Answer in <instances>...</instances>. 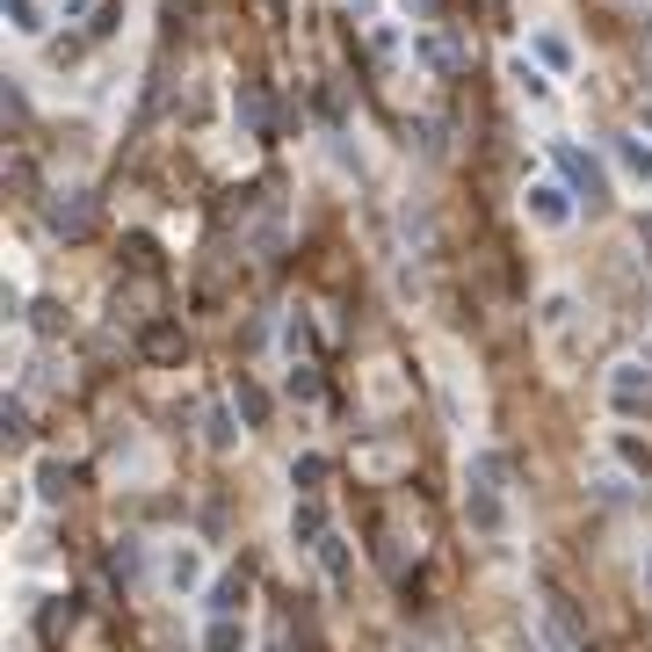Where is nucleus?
Returning a JSON list of instances; mask_svg holds the SVG:
<instances>
[{"mask_svg":"<svg viewBox=\"0 0 652 652\" xmlns=\"http://www.w3.org/2000/svg\"><path fill=\"white\" fill-rule=\"evenodd\" d=\"M464 522L479 536H508V464L493 449H479L464 464Z\"/></svg>","mask_w":652,"mask_h":652,"instance_id":"f257e3e1","label":"nucleus"},{"mask_svg":"<svg viewBox=\"0 0 652 652\" xmlns=\"http://www.w3.org/2000/svg\"><path fill=\"white\" fill-rule=\"evenodd\" d=\"M160 587H167V595H182V601H204L210 558H204V544H196V536H167V544H160Z\"/></svg>","mask_w":652,"mask_h":652,"instance_id":"f03ea898","label":"nucleus"},{"mask_svg":"<svg viewBox=\"0 0 652 652\" xmlns=\"http://www.w3.org/2000/svg\"><path fill=\"white\" fill-rule=\"evenodd\" d=\"M580 326H587V312H580V297H573V291H544V297H536V341H544L558 362L573 356V334H580Z\"/></svg>","mask_w":652,"mask_h":652,"instance_id":"7ed1b4c3","label":"nucleus"},{"mask_svg":"<svg viewBox=\"0 0 652 652\" xmlns=\"http://www.w3.org/2000/svg\"><path fill=\"white\" fill-rule=\"evenodd\" d=\"M551 153H558V174H566V189L580 196L587 210H601V204H609V174H601V160L587 153V145H573V138H558Z\"/></svg>","mask_w":652,"mask_h":652,"instance_id":"20e7f679","label":"nucleus"},{"mask_svg":"<svg viewBox=\"0 0 652 652\" xmlns=\"http://www.w3.org/2000/svg\"><path fill=\"white\" fill-rule=\"evenodd\" d=\"M406 58L421 73H435V80H449V73H464V36L457 30H443V22H428V30H413V44H406Z\"/></svg>","mask_w":652,"mask_h":652,"instance_id":"39448f33","label":"nucleus"},{"mask_svg":"<svg viewBox=\"0 0 652 652\" xmlns=\"http://www.w3.org/2000/svg\"><path fill=\"white\" fill-rule=\"evenodd\" d=\"M522 218H530L536 232H566V225L580 218V196H573L566 182H530V189H522Z\"/></svg>","mask_w":652,"mask_h":652,"instance_id":"423d86ee","label":"nucleus"},{"mask_svg":"<svg viewBox=\"0 0 652 652\" xmlns=\"http://www.w3.org/2000/svg\"><path fill=\"white\" fill-rule=\"evenodd\" d=\"M609 413H652V362L645 356H623V362H609Z\"/></svg>","mask_w":652,"mask_h":652,"instance_id":"0eeeda50","label":"nucleus"},{"mask_svg":"<svg viewBox=\"0 0 652 652\" xmlns=\"http://www.w3.org/2000/svg\"><path fill=\"white\" fill-rule=\"evenodd\" d=\"M44 218H52L58 240H95L102 210H95V196H87V189H66V196H52V210H44Z\"/></svg>","mask_w":652,"mask_h":652,"instance_id":"6e6552de","label":"nucleus"},{"mask_svg":"<svg viewBox=\"0 0 652 652\" xmlns=\"http://www.w3.org/2000/svg\"><path fill=\"white\" fill-rule=\"evenodd\" d=\"M312 558H319V573H326V587H334V595H348V587H356V544H348L341 530H326L319 544H312Z\"/></svg>","mask_w":652,"mask_h":652,"instance_id":"1a4fd4ad","label":"nucleus"},{"mask_svg":"<svg viewBox=\"0 0 652 652\" xmlns=\"http://www.w3.org/2000/svg\"><path fill=\"white\" fill-rule=\"evenodd\" d=\"M609 160H617V174H623V182L652 189V138H645V131H623V138H609Z\"/></svg>","mask_w":652,"mask_h":652,"instance_id":"9d476101","label":"nucleus"},{"mask_svg":"<svg viewBox=\"0 0 652 652\" xmlns=\"http://www.w3.org/2000/svg\"><path fill=\"white\" fill-rule=\"evenodd\" d=\"M232 117H240L247 138H275V117H269V95H261V80H240V87H232Z\"/></svg>","mask_w":652,"mask_h":652,"instance_id":"9b49d317","label":"nucleus"},{"mask_svg":"<svg viewBox=\"0 0 652 652\" xmlns=\"http://www.w3.org/2000/svg\"><path fill=\"white\" fill-rule=\"evenodd\" d=\"M326 530H334V515H326V500H319V493H297V500H291V544H297V551H312Z\"/></svg>","mask_w":652,"mask_h":652,"instance_id":"f8f14e48","label":"nucleus"},{"mask_svg":"<svg viewBox=\"0 0 652 652\" xmlns=\"http://www.w3.org/2000/svg\"><path fill=\"white\" fill-rule=\"evenodd\" d=\"M138 356H145V362H182V356H189V334H182L174 319H153L145 334H138Z\"/></svg>","mask_w":652,"mask_h":652,"instance_id":"ddd939ff","label":"nucleus"},{"mask_svg":"<svg viewBox=\"0 0 652 652\" xmlns=\"http://www.w3.org/2000/svg\"><path fill=\"white\" fill-rule=\"evenodd\" d=\"M204 609H210V617H247V573L240 566H232V573H210Z\"/></svg>","mask_w":652,"mask_h":652,"instance_id":"4468645a","label":"nucleus"},{"mask_svg":"<svg viewBox=\"0 0 652 652\" xmlns=\"http://www.w3.org/2000/svg\"><path fill=\"white\" fill-rule=\"evenodd\" d=\"M530 58H536L544 73H558V80H566V73L580 66V58H573V44H566L558 30H530Z\"/></svg>","mask_w":652,"mask_h":652,"instance_id":"2eb2a0df","label":"nucleus"},{"mask_svg":"<svg viewBox=\"0 0 652 652\" xmlns=\"http://www.w3.org/2000/svg\"><path fill=\"white\" fill-rule=\"evenodd\" d=\"M508 80H515V95H522V102H536V109L551 102V73L536 66L530 52H515V58H508Z\"/></svg>","mask_w":652,"mask_h":652,"instance_id":"dca6fc26","label":"nucleus"},{"mask_svg":"<svg viewBox=\"0 0 652 652\" xmlns=\"http://www.w3.org/2000/svg\"><path fill=\"white\" fill-rule=\"evenodd\" d=\"M204 652H254L247 617H210V623H204Z\"/></svg>","mask_w":652,"mask_h":652,"instance_id":"f3484780","label":"nucleus"},{"mask_svg":"<svg viewBox=\"0 0 652 652\" xmlns=\"http://www.w3.org/2000/svg\"><path fill=\"white\" fill-rule=\"evenodd\" d=\"M240 435H247L240 406H210V413H204V443L218 449V457H225V449H240Z\"/></svg>","mask_w":652,"mask_h":652,"instance_id":"a211bd4d","label":"nucleus"},{"mask_svg":"<svg viewBox=\"0 0 652 652\" xmlns=\"http://www.w3.org/2000/svg\"><path fill=\"white\" fill-rule=\"evenodd\" d=\"M326 479H334V457H319V449H297L291 457V486L297 493H319Z\"/></svg>","mask_w":652,"mask_h":652,"instance_id":"6ab92c4d","label":"nucleus"},{"mask_svg":"<svg viewBox=\"0 0 652 652\" xmlns=\"http://www.w3.org/2000/svg\"><path fill=\"white\" fill-rule=\"evenodd\" d=\"M609 457L623 464V471H631V479H652V443H638V435H609Z\"/></svg>","mask_w":652,"mask_h":652,"instance_id":"aec40b11","label":"nucleus"},{"mask_svg":"<svg viewBox=\"0 0 652 652\" xmlns=\"http://www.w3.org/2000/svg\"><path fill=\"white\" fill-rule=\"evenodd\" d=\"M66 493H73V471H66V457H44V464H36V500H44V508H58Z\"/></svg>","mask_w":652,"mask_h":652,"instance_id":"412c9836","label":"nucleus"},{"mask_svg":"<svg viewBox=\"0 0 652 652\" xmlns=\"http://www.w3.org/2000/svg\"><path fill=\"white\" fill-rule=\"evenodd\" d=\"M0 8H8V30H15L22 44L44 36V0H0Z\"/></svg>","mask_w":652,"mask_h":652,"instance_id":"4be33fe9","label":"nucleus"},{"mask_svg":"<svg viewBox=\"0 0 652 652\" xmlns=\"http://www.w3.org/2000/svg\"><path fill=\"white\" fill-rule=\"evenodd\" d=\"M232 406H240V421H247V428H269V392H261L254 378H240V384H232Z\"/></svg>","mask_w":652,"mask_h":652,"instance_id":"5701e85b","label":"nucleus"},{"mask_svg":"<svg viewBox=\"0 0 652 652\" xmlns=\"http://www.w3.org/2000/svg\"><path fill=\"white\" fill-rule=\"evenodd\" d=\"M291 392H305V399L319 392V370H312V362H291Z\"/></svg>","mask_w":652,"mask_h":652,"instance_id":"b1692460","label":"nucleus"},{"mask_svg":"<svg viewBox=\"0 0 652 652\" xmlns=\"http://www.w3.org/2000/svg\"><path fill=\"white\" fill-rule=\"evenodd\" d=\"M0 428H8V435H22V428H30V413H22V399H8V406H0Z\"/></svg>","mask_w":652,"mask_h":652,"instance_id":"393cba45","label":"nucleus"},{"mask_svg":"<svg viewBox=\"0 0 652 652\" xmlns=\"http://www.w3.org/2000/svg\"><path fill=\"white\" fill-rule=\"evenodd\" d=\"M406 8H413V30H428V22H435V0H406Z\"/></svg>","mask_w":652,"mask_h":652,"instance_id":"a878e982","label":"nucleus"},{"mask_svg":"<svg viewBox=\"0 0 652 652\" xmlns=\"http://www.w3.org/2000/svg\"><path fill=\"white\" fill-rule=\"evenodd\" d=\"M638 580H645V595H652V544H645V558H638Z\"/></svg>","mask_w":652,"mask_h":652,"instance_id":"bb28decb","label":"nucleus"},{"mask_svg":"<svg viewBox=\"0 0 652 652\" xmlns=\"http://www.w3.org/2000/svg\"><path fill=\"white\" fill-rule=\"evenodd\" d=\"M638 123H645V138H652V102H638Z\"/></svg>","mask_w":652,"mask_h":652,"instance_id":"cd10ccee","label":"nucleus"},{"mask_svg":"<svg viewBox=\"0 0 652 652\" xmlns=\"http://www.w3.org/2000/svg\"><path fill=\"white\" fill-rule=\"evenodd\" d=\"M269 652H291V645H283V638H275V645H269Z\"/></svg>","mask_w":652,"mask_h":652,"instance_id":"c85d7f7f","label":"nucleus"},{"mask_svg":"<svg viewBox=\"0 0 652 652\" xmlns=\"http://www.w3.org/2000/svg\"><path fill=\"white\" fill-rule=\"evenodd\" d=\"M645 319H652V297H645Z\"/></svg>","mask_w":652,"mask_h":652,"instance_id":"c756f323","label":"nucleus"}]
</instances>
